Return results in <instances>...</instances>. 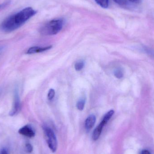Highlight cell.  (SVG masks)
<instances>
[{
	"mask_svg": "<svg viewBox=\"0 0 154 154\" xmlns=\"http://www.w3.org/2000/svg\"><path fill=\"white\" fill-rule=\"evenodd\" d=\"M0 92H1V91H0Z\"/></svg>",
	"mask_w": 154,
	"mask_h": 154,
	"instance_id": "obj_19",
	"label": "cell"
},
{
	"mask_svg": "<svg viewBox=\"0 0 154 154\" xmlns=\"http://www.w3.org/2000/svg\"><path fill=\"white\" fill-rule=\"evenodd\" d=\"M55 91L53 89H51L48 93V98L49 100H52L55 97Z\"/></svg>",
	"mask_w": 154,
	"mask_h": 154,
	"instance_id": "obj_13",
	"label": "cell"
},
{
	"mask_svg": "<svg viewBox=\"0 0 154 154\" xmlns=\"http://www.w3.org/2000/svg\"><path fill=\"white\" fill-rule=\"evenodd\" d=\"M63 20L62 19H55L47 23L41 28V33L44 35L57 34L62 29Z\"/></svg>",
	"mask_w": 154,
	"mask_h": 154,
	"instance_id": "obj_2",
	"label": "cell"
},
{
	"mask_svg": "<svg viewBox=\"0 0 154 154\" xmlns=\"http://www.w3.org/2000/svg\"><path fill=\"white\" fill-rule=\"evenodd\" d=\"M108 121V120L104 118L101 122L100 123L99 125L94 129L92 135V139L94 141H97L99 138L102 133L103 128L105 126V125H106Z\"/></svg>",
	"mask_w": 154,
	"mask_h": 154,
	"instance_id": "obj_5",
	"label": "cell"
},
{
	"mask_svg": "<svg viewBox=\"0 0 154 154\" xmlns=\"http://www.w3.org/2000/svg\"><path fill=\"white\" fill-rule=\"evenodd\" d=\"M18 132L20 134L29 138L34 137L35 135V132L32 128L28 125L24 126L20 128Z\"/></svg>",
	"mask_w": 154,
	"mask_h": 154,
	"instance_id": "obj_6",
	"label": "cell"
},
{
	"mask_svg": "<svg viewBox=\"0 0 154 154\" xmlns=\"http://www.w3.org/2000/svg\"><path fill=\"white\" fill-rule=\"evenodd\" d=\"M141 154H151L148 150H144L142 151Z\"/></svg>",
	"mask_w": 154,
	"mask_h": 154,
	"instance_id": "obj_18",
	"label": "cell"
},
{
	"mask_svg": "<svg viewBox=\"0 0 154 154\" xmlns=\"http://www.w3.org/2000/svg\"><path fill=\"white\" fill-rule=\"evenodd\" d=\"M20 109V101L19 93L17 90L14 91V101L12 109L10 112V116H11L18 114Z\"/></svg>",
	"mask_w": 154,
	"mask_h": 154,
	"instance_id": "obj_4",
	"label": "cell"
},
{
	"mask_svg": "<svg viewBox=\"0 0 154 154\" xmlns=\"http://www.w3.org/2000/svg\"><path fill=\"white\" fill-rule=\"evenodd\" d=\"M0 154H8V152L5 149H3L0 151Z\"/></svg>",
	"mask_w": 154,
	"mask_h": 154,
	"instance_id": "obj_17",
	"label": "cell"
},
{
	"mask_svg": "<svg viewBox=\"0 0 154 154\" xmlns=\"http://www.w3.org/2000/svg\"><path fill=\"white\" fill-rule=\"evenodd\" d=\"M84 63L82 61H79V62H77L75 64V69L77 71H80L84 67Z\"/></svg>",
	"mask_w": 154,
	"mask_h": 154,
	"instance_id": "obj_12",
	"label": "cell"
},
{
	"mask_svg": "<svg viewBox=\"0 0 154 154\" xmlns=\"http://www.w3.org/2000/svg\"><path fill=\"white\" fill-rule=\"evenodd\" d=\"M36 13L37 11L31 7L24 8L6 18L1 24V29L5 32L13 31L22 26Z\"/></svg>",
	"mask_w": 154,
	"mask_h": 154,
	"instance_id": "obj_1",
	"label": "cell"
},
{
	"mask_svg": "<svg viewBox=\"0 0 154 154\" xmlns=\"http://www.w3.org/2000/svg\"><path fill=\"white\" fill-rule=\"evenodd\" d=\"M116 3L122 7H128L129 5L128 1L127 0H113Z\"/></svg>",
	"mask_w": 154,
	"mask_h": 154,
	"instance_id": "obj_10",
	"label": "cell"
},
{
	"mask_svg": "<svg viewBox=\"0 0 154 154\" xmlns=\"http://www.w3.org/2000/svg\"><path fill=\"white\" fill-rule=\"evenodd\" d=\"M96 121V117L94 115H91L89 116L85 122V129L89 131L94 127Z\"/></svg>",
	"mask_w": 154,
	"mask_h": 154,
	"instance_id": "obj_7",
	"label": "cell"
},
{
	"mask_svg": "<svg viewBox=\"0 0 154 154\" xmlns=\"http://www.w3.org/2000/svg\"><path fill=\"white\" fill-rule=\"evenodd\" d=\"M97 4L101 7L107 8L109 6V0H95Z\"/></svg>",
	"mask_w": 154,
	"mask_h": 154,
	"instance_id": "obj_9",
	"label": "cell"
},
{
	"mask_svg": "<svg viewBox=\"0 0 154 154\" xmlns=\"http://www.w3.org/2000/svg\"><path fill=\"white\" fill-rule=\"evenodd\" d=\"M51 48H52V46H48V47H44V48L39 47H31V48H29L27 51V54H32L43 52V51L50 49Z\"/></svg>",
	"mask_w": 154,
	"mask_h": 154,
	"instance_id": "obj_8",
	"label": "cell"
},
{
	"mask_svg": "<svg viewBox=\"0 0 154 154\" xmlns=\"http://www.w3.org/2000/svg\"><path fill=\"white\" fill-rule=\"evenodd\" d=\"M43 130L49 148L51 152H55L57 149L58 142L55 133L51 128L47 126L43 127Z\"/></svg>",
	"mask_w": 154,
	"mask_h": 154,
	"instance_id": "obj_3",
	"label": "cell"
},
{
	"mask_svg": "<svg viewBox=\"0 0 154 154\" xmlns=\"http://www.w3.org/2000/svg\"><path fill=\"white\" fill-rule=\"evenodd\" d=\"M127 1L133 3H134L137 4L140 2V0H127Z\"/></svg>",
	"mask_w": 154,
	"mask_h": 154,
	"instance_id": "obj_16",
	"label": "cell"
},
{
	"mask_svg": "<svg viewBox=\"0 0 154 154\" xmlns=\"http://www.w3.org/2000/svg\"><path fill=\"white\" fill-rule=\"evenodd\" d=\"M85 100L84 99H80L77 103V107L79 110H82L85 106Z\"/></svg>",
	"mask_w": 154,
	"mask_h": 154,
	"instance_id": "obj_11",
	"label": "cell"
},
{
	"mask_svg": "<svg viewBox=\"0 0 154 154\" xmlns=\"http://www.w3.org/2000/svg\"><path fill=\"white\" fill-rule=\"evenodd\" d=\"M114 75H115V76L117 78H118V79H120L123 76V73H122L121 69H116L114 72Z\"/></svg>",
	"mask_w": 154,
	"mask_h": 154,
	"instance_id": "obj_14",
	"label": "cell"
},
{
	"mask_svg": "<svg viewBox=\"0 0 154 154\" xmlns=\"http://www.w3.org/2000/svg\"><path fill=\"white\" fill-rule=\"evenodd\" d=\"M25 151L28 153H30L32 152L33 147L31 144L27 143L25 145Z\"/></svg>",
	"mask_w": 154,
	"mask_h": 154,
	"instance_id": "obj_15",
	"label": "cell"
}]
</instances>
